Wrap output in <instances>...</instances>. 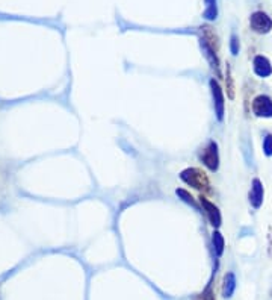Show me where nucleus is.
Here are the masks:
<instances>
[{"label":"nucleus","instance_id":"1","mask_svg":"<svg viewBox=\"0 0 272 300\" xmlns=\"http://www.w3.org/2000/svg\"><path fill=\"white\" fill-rule=\"evenodd\" d=\"M180 179L186 182L188 185L200 189V191H209L210 183L206 176L204 172H201L200 169H186L180 173Z\"/></svg>","mask_w":272,"mask_h":300},{"label":"nucleus","instance_id":"2","mask_svg":"<svg viewBox=\"0 0 272 300\" xmlns=\"http://www.w3.org/2000/svg\"><path fill=\"white\" fill-rule=\"evenodd\" d=\"M250 26L257 34H268L272 29V20L263 11H256L250 17Z\"/></svg>","mask_w":272,"mask_h":300},{"label":"nucleus","instance_id":"3","mask_svg":"<svg viewBox=\"0 0 272 300\" xmlns=\"http://www.w3.org/2000/svg\"><path fill=\"white\" fill-rule=\"evenodd\" d=\"M200 159L204 162V166L209 170L217 172L218 167H219V153H218V144L215 141H210L207 144V147L201 152Z\"/></svg>","mask_w":272,"mask_h":300},{"label":"nucleus","instance_id":"4","mask_svg":"<svg viewBox=\"0 0 272 300\" xmlns=\"http://www.w3.org/2000/svg\"><path fill=\"white\" fill-rule=\"evenodd\" d=\"M253 113L257 117H272V99L269 96H257L253 102Z\"/></svg>","mask_w":272,"mask_h":300},{"label":"nucleus","instance_id":"5","mask_svg":"<svg viewBox=\"0 0 272 300\" xmlns=\"http://www.w3.org/2000/svg\"><path fill=\"white\" fill-rule=\"evenodd\" d=\"M210 90H212V97H214V106H215V114L219 121L224 120V110H225V100H224V93L215 79L210 80Z\"/></svg>","mask_w":272,"mask_h":300},{"label":"nucleus","instance_id":"6","mask_svg":"<svg viewBox=\"0 0 272 300\" xmlns=\"http://www.w3.org/2000/svg\"><path fill=\"white\" fill-rule=\"evenodd\" d=\"M200 202H201V206H203L204 214L207 215V219H209L210 225H214L215 228H219V226H221V223H222V217H221V212H219L218 206H215L212 202H209L206 197H201V199H200Z\"/></svg>","mask_w":272,"mask_h":300},{"label":"nucleus","instance_id":"7","mask_svg":"<svg viewBox=\"0 0 272 300\" xmlns=\"http://www.w3.org/2000/svg\"><path fill=\"white\" fill-rule=\"evenodd\" d=\"M265 197V189L260 179H254L251 183V191H250V203L254 209H259L263 203Z\"/></svg>","mask_w":272,"mask_h":300},{"label":"nucleus","instance_id":"8","mask_svg":"<svg viewBox=\"0 0 272 300\" xmlns=\"http://www.w3.org/2000/svg\"><path fill=\"white\" fill-rule=\"evenodd\" d=\"M253 65H254V73L259 77H268L272 74V65L266 57H262V55L256 57Z\"/></svg>","mask_w":272,"mask_h":300},{"label":"nucleus","instance_id":"9","mask_svg":"<svg viewBox=\"0 0 272 300\" xmlns=\"http://www.w3.org/2000/svg\"><path fill=\"white\" fill-rule=\"evenodd\" d=\"M200 44H201V49H203V52H204V55H206V58L209 61V64L212 65V68H214V71L217 73V76L219 77L221 76V68H219V60H218V55H217V50L214 49V47H210L203 38H200Z\"/></svg>","mask_w":272,"mask_h":300},{"label":"nucleus","instance_id":"10","mask_svg":"<svg viewBox=\"0 0 272 300\" xmlns=\"http://www.w3.org/2000/svg\"><path fill=\"white\" fill-rule=\"evenodd\" d=\"M234 290H236V276H234V273L230 271V273H227L224 276V285H222V294H224V297L230 299L233 296Z\"/></svg>","mask_w":272,"mask_h":300},{"label":"nucleus","instance_id":"11","mask_svg":"<svg viewBox=\"0 0 272 300\" xmlns=\"http://www.w3.org/2000/svg\"><path fill=\"white\" fill-rule=\"evenodd\" d=\"M203 17L206 20H215L218 17L217 0H206V9L203 12Z\"/></svg>","mask_w":272,"mask_h":300},{"label":"nucleus","instance_id":"12","mask_svg":"<svg viewBox=\"0 0 272 300\" xmlns=\"http://www.w3.org/2000/svg\"><path fill=\"white\" fill-rule=\"evenodd\" d=\"M212 241H214V247H215V253H217V256H221V255L224 253V247H225L224 237H222L219 232H214Z\"/></svg>","mask_w":272,"mask_h":300},{"label":"nucleus","instance_id":"13","mask_svg":"<svg viewBox=\"0 0 272 300\" xmlns=\"http://www.w3.org/2000/svg\"><path fill=\"white\" fill-rule=\"evenodd\" d=\"M175 194H177V196H178V197H180V199H182L183 202H186L188 205H191V206H194L195 209L198 208V205H197V202L194 200V197H192V196H191V194H189V193H188L186 189H182V188H178V189L175 191Z\"/></svg>","mask_w":272,"mask_h":300},{"label":"nucleus","instance_id":"14","mask_svg":"<svg viewBox=\"0 0 272 300\" xmlns=\"http://www.w3.org/2000/svg\"><path fill=\"white\" fill-rule=\"evenodd\" d=\"M263 152L266 156H272V135H268L263 141Z\"/></svg>","mask_w":272,"mask_h":300},{"label":"nucleus","instance_id":"15","mask_svg":"<svg viewBox=\"0 0 272 300\" xmlns=\"http://www.w3.org/2000/svg\"><path fill=\"white\" fill-rule=\"evenodd\" d=\"M239 49H240V46H239V38H237L236 35H231V41H230V50H231V53H233V55H237V53H239Z\"/></svg>","mask_w":272,"mask_h":300},{"label":"nucleus","instance_id":"16","mask_svg":"<svg viewBox=\"0 0 272 300\" xmlns=\"http://www.w3.org/2000/svg\"><path fill=\"white\" fill-rule=\"evenodd\" d=\"M227 80H228V96H230V99H233L234 97V88H233V79H231V73H230V68L227 67Z\"/></svg>","mask_w":272,"mask_h":300},{"label":"nucleus","instance_id":"17","mask_svg":"<svg viewBox=\"0 0 272 300\" xmlns=\"http://www.w3.org/2000/svg\"><path fill=\"white\" fill-rule=\"evenodd\" d=\"M203 300H215V296H214V293H212V290H210V288H207V290L204 291V294H203Z\"/></svg>","mask_w":272,"mask_h":300}]
</instances>
